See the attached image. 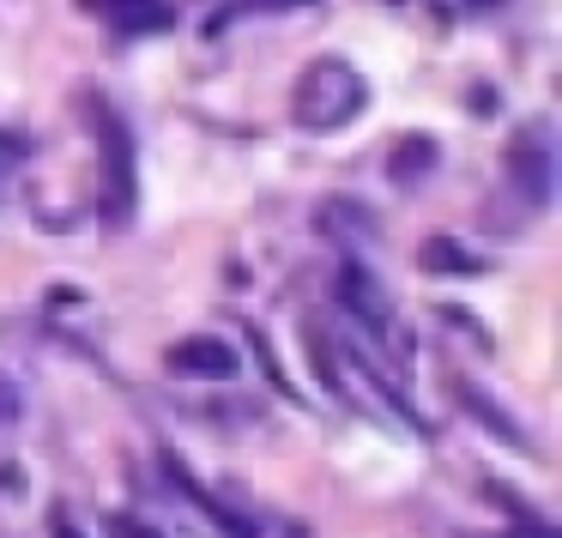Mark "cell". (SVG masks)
Here are the masks:
<instances>
[{"instance_id":"cell-1","label":"cell","mask_w":562,"mask_h":538,"mask_svg":"<svg viewBox=\"0 0 562 538\" xmlns=\"http://www.w3.org/2000/svg\"><path fill=\"white\" fill-rule=\"evenodd\" d=\"M363 103H369L363 74L345 67V61H333V55L308 67V74L296 79V91H291V115H296V127H308V134H333V127L357 122Z\"/></svg>"},{"instance_id":"cell-2","label":"cell","mask_w":562,"mask_h":538,"mask_svg":"<svg viewBox=\"0 0 562 538\" xmlns=\"http://www.w3.org/2000/svg\"><path fill=\"white\" fill-rule=\"evenodd\" d=\"M103 127V231H122L134 218V134L115 122L110 103H91Z\"/></svg>"},{"instance_id":"cell-3","label":"cell","mask_w":562,"mask_h":538,"mask_svg":"<svg viewBox=\"0 0 562 538\" xmlns=\"http://www.w3.org/2000/svg\"><path fill=\"white\" fill-rule=\"evenodd\" d=\"M508 182L520 188L526 206H550V188H557V158H550L544 127H520L508 146Z\"/></svg>"},{"instance_id":"cell-4","label":"cell","mask_w":562,"mask_h":538,"mask_svg":"<svg viewBox=\"0 0 562 538\" xmlns=\"http://www.w3.org/2000/svg\"><path fill=\"white\" fill-rule=\"evenodd\" d=\"M91 19L115 31V37H151V31H170L176 25V7L170 0H79Z\"/></svg>"},{"instance_id":"cell-5","label":"cell","mask_w":562,"mask_h":538,"mask_svg":"<svg viewBox=\"0 0 562 538\" xmlns=\"http://www.w3.org/2000/svg\"><path fill=\"white\" fill-rule=\"evenodd\" d=\"M436 158H441V152H436V139H429V134H405L400 146H393V158H387V182L393 188H417L429 170H436Z\"/></svg>"},{"instance_id":"cell-6","label":"cell","mask_w":562,"mask_h":538,"mask_svg":"<svg viewBox=\"0 0 562 538\" xmlns=\"http://www.w3.org/2000/svg\"><path fill=\"white\" fill-rule=\"evenodd\" d=\"M170 369H188V376H218L224 381L236 369V351L224 339H206V333H200V339H182L170 351Z\"/></svg>"},{"instance_id":"cell-7","label":"cell","mask_w":562,"mask_h":538,"mask_svg":"<svg viewBox=\"0 0 562 538\" xmlns=\"http://www.w3.org/2000/svg\"><path fill=\"white\" fill-rule=\"evenodd\" d=\"M339 296H345V303H351L363 321H387V309H393L387 291H381V284L369 279L363 267H345V272H339Z\"/></svg>"},{"instance_id":"cell-8","label":"cell","mask_w":562,"mask_h":538,"mask_svg":"<svg viewBox=\"0 0 562 538\" xmlns=\"http://www.w3.org/2000/svg\"><path fill=\"white\" fill-rule=\"evenodd\" d=\"M315 224L327 236H339V243H357V236H375V212L351 206V200H327V206L315 212Z\"/></svg>"},{"instance_id":"cell-9","label":"cell","mask_w":562,"mask_h":538,"mask_svg":"<svg viewBox=\"0 0 562 538\" xmlns=\"http://www.w3.org/2000/svg\"><path fill=\"white\" fill-rule=\"evenodd\" d=\"M296 7H315V0H231V7H218V13H212L206 31H224V25L255 19V13H296Z\"/></svg>"},{"instance_id":"cell-10","label":"cell","mask_w":562,"mask_h":538,"mask_svg":"<svg viewBox=\"0 0 562 538\" xmlns=\"http://www.w3.org/2000/svg\"><path fill=\"white\" fill-rule=\"evenodd\" d=\"M19 405H25V400H19V381L7 376V369H0V429H7V424L19 417Z\"/></svg>"},{"instance_id":"cell-11","label":"cell","mask_w":562,"mask_h":538,"mask_svg":"<svg viewBox=\"0 0 562 538\" xmlns=\"http://www.w3.org/2000/svg\"><path fill=\"white\" fill-rule=\"evenodd\" d=\"M19 164H25V146H19L13 134H0V176H13Z\"/></svg>"},{"instance_id":"cell-12","label":"cell","mask_w":562,"mask_h":538,"mask_svg":"<svg viewBox=\"0 0 562 538\" xmlns=\"http://www.w3.org/2000/svg\"><path fill=\"white\" fill-rule=\"evenodd\" d=\"M49 520H55V538H74V526H67V514H61V508H55Z\"/></svg>"},{"instance_id":"cell-13","label":"cell","mask_w":562,"mask_h":538,"mask_svg":"<svg viewBox=\"0 0 562 538\" xmlns=\"http://www.w3.org/2000/svg\"><path fill=\"white\" fill-rule=\"evenodd\" d=\"M465 7H502V0H465Z\"/></svg>"}]
</instances>
